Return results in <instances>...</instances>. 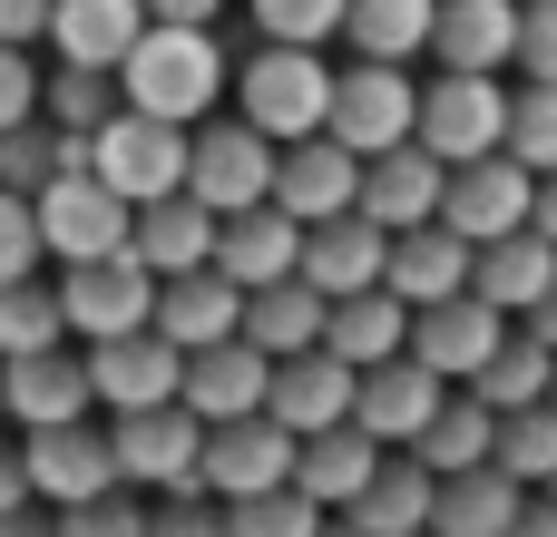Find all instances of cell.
I'll return each instance as SVG.
<instances>
[{"mask_svg": "<svg viewBox=\"0 0 557 537\" xmlns=\"http://www.w3.org/2000/svg\"><path fill=\"white\" fill-rule=\"evenodd\" d=\"M225 78H235L225 39H215V29H176V20H147L137 49L117 59V98H127L137 117H176V127L215 117Z\"/></svg>", "mask_w": 557, "mask_h": 537, "instance_id": "1", "label": "cell"}, {"mask_svg": "<svg viewBox=\"0 0 557 537\" xmlns=\"http://www.w3.org/2000/svg\"><path fill=\"white\" fill-rule=\"evenodd\" d=\"M235 88V117L264 137V147H294V137H323V108H333V68L313 49H284V39H255L245 68L225 78Z\"/></svg>", "mask_w": 557, "mask_h": 537, "instance_id": "2", "label": "cell"}, {"mask_svg": "<svg viewBox=\"0 0 557 537\" xmlns=\"http://www.w3.org/2000/svg\"><path fill=\"white\" fill-rule=\"evenodd\" d=\"M186 137H196V127H176V117H137V108H117V117L88 137V176H98L117 205H157V196L186 186Z\"/></svg>", "mask_w": 557, "mask_h": 537, "instance_id": "3", "label": "cell"}, {"mask_svg": "<svg viewBox=\"0 0 557 537\" xmlns=\"http://www.w3.org/2000/svg\"><path fill=\"white\" fill-rule=\"evenodd\" d=\"M411 117H421V88H411V68H382V59H352V68H333L323 137H333V147H352L362 166H372V157H392V147H411Z\"/></svg>", "mask_w": 557, "mask_h": 537, "instance_id": "4", "label": "cell"}, {"mask_svg": "<svg viewBox=\"0 0 557 537\" xmlns=\"http://www.w3.org/2000/svg\"><path fill=\"white\" fill-rule=\"evenodd\" d=\"M411 147H431L441 166L499 157V147H509V88H499V78H480V68H441V78L421 88Z\"/></svg>", "mask_w": 557, "mask_h": 537, "instance_id": "5", "label": "cell"}, {"mask_svg": "<svg viewBox=\"0 0 557 537\" xmlns=\"http://www.w3.org/2000/svg\"><path fill=\"white\" fill-rule=\"evenodd\" d=\"M186 196H196L206 215L264 205V196H274V147H264L245 117H196V137H186Z\"/></svg>", "mask_w": 557, "mask_h": 537, "instance_id": "6", "label": "cell"}, {"mask_svg": "<svg viewBox=\"0 0 557 537\" xmlns=\"http://www.w3.org/2000/svg\"><path fill=\"white\" fill-rule=\"evenodd\" d=\"M196 450H206V421H196L186 401H157V411H117V430H108L117 489H157V499L196 489Z\"/></svg>", "mask_w": 557, "mask_h": 537, "instance_id": "7", "label": "cell"}, {"mask_svg": "<svg viewBox=\"0 0 557 537\" xmlns=\"http://www.w3.org/2000/svg\"><path fill=\"white\" fill-rule=\"evenodd\" d=\"M59 313H69V342H117V333H147V313H157V274H147L137 254L59 264Z\"/></svg>", "mask_w": 557, "mask_h": 537, "instance_id": "8", "label": "cell"}, {"mask_svg": "<svg viewBox=\"0 0 557 537\" xmlns=\"http://www.w3.org/2000/svg\"><path fill=\"white\" fill-rule=\"evenodd\" d=\"M127 215H137V205H117L98 176H49V186L29 196L39 254H59V264H98V254H127Z\"/></svg>", "mask_w": 557, "mask_h": 537, "instance_id": "9", "label": "cell"}, {"mask_svg": "<svg viewBox=\"0 0 557 537\" xmlns=\"http://www.w3.org/2000/svg\"><path fill=\"white\" fill-rule=\"evenodd\" d=\"M499 342H509V313H490L480 294H450V303H421L411 313V362L431 382H450V391H470Z\"/></svg>", "mask_w": 557, "mask_h": 537, "instance_id": "10", "label": "cell"}, {"mask_svg": "<svg viewBox=\"0 0 557 537\" xmlns=\"http://www.w3.org/2000/svg\"><path fill=\"white\" fill-rule=\"evenodd\" d=\"M294 479V430H274L264 411L255 421H215L206 430V450H196V489L225 509V499H264V489H284Z\"/></svg>", "mask_w": 557, "mask_h": 537, "instance_id": "11", "label": "cell"}, {"mask_svg": "<svg viewBox=\"0 0 557 537\" xmlns=\"http://www.w3.org/2000/svg\"><path fill=\"white\" fill-rule=\"evenodd\" d=\"M529 196H539V176H529L519 157H470V166H450V186H441V225H450L460 245H499V235L529 225Z\"/></svg>", "mask_w": 557, "mask_h": 537, "instance_id": "12", "label": "cell"}, {"mask_svg": "<svg viewBox=\"0 0 557 537\" xmlns=\"http://www.w3.org/2000/svg\"><path fill=\"white\" fill-rule=\"evenodd\" d=\"M20 470H29V499H39V509H78V499H108V489H117L108 430H88V421L20 430Z\"/></svg>", "mask_w": 557, "mask_h": 537, "instance_id": "13", "label": "cell"}, {"mask_svg": "<svg viewBox=\"0 0 557 537\" xmlns=\"http://www.w3.org/2000/svg\"><path fill=\"white\" fill-rule=\"evenodd\" d=\"M264 205H284L294 225H333V215L362 205V157L333 147V137H294V147H274V196Z\"/></svg>", "mask_w": 557, "mask_h": 537, "instance_id": "14", "label": "cell"}, {"mask_svg": "<svg viewBox=\"0 0 557 537\" xmlns=\"http://www.w3.org/2000/svg\"><path fill=\"white\" fill-rule=\"evenodd\" d=\"M78 352H88V391L108 411H157L186 382V352L166 333H117V342H78Z\"/></svg>", "mask_w": 557, "mask_h": 537, "instance_id": "15", "label": "cell"}, {"mask_svg": "<svg viewBox=\"0 0 557 537\" xmlns=\"http://www.w3.org/2000/svg\"><path fill=\"white\" fill-rule=\"evenodd\" d=\"M450 401V382H431L411 352L401 362H382V372H362L352 382V430L372 440V450H411L421 430H431V411Z\"/></svg>", "mask_w": 557, "mask_h": 537, "instance_id": "16", "label": "cell"}, {"mask_svg": "<svg viewBox=\"0 0 557 537\" xmlns=\"http://www.w3.org/2000/svg\"><path fill=\"white\" fill-rule=\"evenodd\" d=\"M0 411L20 430H59V421H88L98 391H88V352H29V362H0Z\"/></svg>", "mask_w": 557, "mask_h": 537, "instance_id": "17", "label": "cell"}, {"mask_svg": "<svg viewBox=\"0 0 557 537\" xmlns=\"http://www.w3.org/2000/svg\"><path fill=\"white\" fill-rule=\"evenodd\" d=\"M352 362H333V352H294V362H274V382H264V421L274 430H294V440H313V430H343L352 421Z\"/></svg>", "mask_w": 557, "mask_h": 537, "instance_id": "18", "label": "cell"}, {"mask_svg": "<svg viewBox=\"0 0 557 537\" xmlns=\"http://www.w3.org/2000/svg\"><path fill=\"white\" fill-rule=\"evenodd\" d=\"M441 186H450V166L431 157V147H392V157H372L362 166V225H382V235H411V225H441Z\"/></svg>", "mask_w": 557, "mask_h": 537, "instance_id": "19", "label": "cell"}, {"mask_svg": "<svg viewBox=\"0 0 557 537\" xmlns=\"http://www.w3.org/2000/svg\"><path fill=\"white\" fill-rule=\"evenodd\" d=\"M470 294L490 303V313H509V323H529L539 303L557 294V245L548 235H499V245H470Z\"/></svg>", "mask_w": 557, "mask_h": 537, "instance_id": "20", "label": "cell"}, {"mask_svg": "<svg viewBox=\"0 0 557 537\" xmlns=\"http://www.w3.org/2000/svg\"><path fill=\"white\" fill-rule=\"evenodd\" d=\"M294 264H304V225H294L284 205H245V215L215 225V274H225L235 294H264V284H284Z\"/></svg>", "mask_w": 557, "mask_h": 537, "instance_id": "21", "label": "cell"}, {"mask_svg": "<svg viewBox=\"0 0 557 537\" xmlns=\"http://www.w3.org/2000/svg\"><path fill=\"white\" fill-rule=\"evenodd\" d=\"M235 323H245V294H235L215 264L166 274V284H157V313H147V333H166L176 352H215V342H235Z\"/></svg>", "mask_w": 557, "mask_h": 537, "instance_id": "22", "label": "cell"}, {"mask_svg": "<svg viewBox=\"0 0 557 537\" xmlns=\"http://www.w3.org/2000/svg\"><path fill=\"white\" fill-rule=\"evenodd\" d=\"M264 382H274V362L235 333V342H215V352H186V382H176V401L215 430V421H255L264 411Z\"/></svg>", "mask_w": 557, "mask_h": 537, "instance_id": "23", "label": "cell"}, {"mask_svg": "<svg viewBox=\"0 0 557 537\" xmlns=\"http://www.w3.org/2000/svg\"><path fill=\"white\" fill-rule=\"evenodd\" d=\"M215 225H225V215H206V205L176 186V196H157V205H137V215H127V254H137L157 284H166V274L215 264Z\"/></svg>", "mask_w": 557, "mask_h": 537, "instance_id": "24", "label": "cell"}, {"mask_svg": "<svg viewBox=\"0 0 557 537\" xmlns=\"http://www.w3.org/2000/svg\"><path fill=\"white\" fill-rule=\"evenodd\" d=\"M382 254H392L382 225L333 215V225H304V264H294V274H304L323 303H343V294H372V284H382Z\"/></svg>", "mask_w": 557, "mask_h": 537, "instance_id": "25", "label": "cell"}, {"mask_svg": "<svg viewBox=\"0 0 557 537\" xmlns=\"http://www.w3.org/2000/svg\"><path fill=\"white\" fill-rule=\"evenodd\" d=\"M382 294L411 303V313L470 294V245H460L450 225H411V235H392V254H382Z\"/></svg>", "mask_w": 557, "mask_h": 537, "instance_id": "26", "label": "cell"}, {"mask_svg": "<svg viewBox=\"0 0 557 537\" xmlns=\"http://www.w3.org/2000/svg\"><path fill=\"white\" fill-rule=\"evenodd\" d=\"M431 59L499 78V68L519 59V0H441V10H431Z\"/></svg>", "mask_w": 557, "mask_h": 537, "instance_id": "27", "label": "cell"}, {"mask_svg": "<svg viewBox=\"0 0 557 537\" xmlns=\"http://www.w3.org/2000/svg\"><path fill=\"white\" fill-rule=\"evenodd\" d=\"M323 352H333V362H352V372L401 362V352H411V303H392L382 284H372V294L323 303Z\"/></svg>", "mask_w": 557, "mask_h": 537, "instance_id": "28", "label": "cell"}, {"mask_svg": "<svg viewBox=\"0 0 557 537\" xmlns=\"http://www.w3.org/2000/svg\"><path fill=\"white\" fill-rule=\"evenodd\" d=\"M382 460H392V450H372V440L343 421V430H313V440H294V489H304L323 519H343V509L372 489V470H382Z\"/></svg>", "mask_w": 557, "mask_h": 537, "instance_id": "29", "label": "cell"}, {"mask_svg": "<svg viewBox=\"0 0 557 537\" xmlns=\"http://www.w3.org/2000/svg\"><path fill=\"white\" fill-rule=\"evenodd\" d=\"M147 29V0H49V49L69 68H117Z\"/></svg>", "mask_w": 557, "mask_h": 537, "instance_id": "30", "label": "cell"}, {"mask_svg": "<svg viewBox=\"0 0 557 537\" xmlns=\"http://www.w3.org/2000/svg\"><path fill=\"white\" fill-rule=\"evenodd\" d=\"M431 489H441V479H431L411 450H392V460L372 470V489L343 509V528L352 537H431Z\"/></svg>", "mask_w": 557, "mask_h": 537, "instance_id": "31", "label": "cell"}, {"mask_svg": "<svg viewBox=\"0 0 557 537\" xmlns=\"http://www.w3.org/2000/svg\"><path fill=\"white\" fill-rule=\"evenodd\" d=\"M519 509H529V489L490 460V470H460V479L431 489V537H509Z\"/></svg>", "mask_w": 557, "mask_h": 537, "instance_id": "32", "label": "cell"}, {"mask_svg": "<svg viewBox=\"0 0 557 537\" xmlns=\"http://www.w3.org/2000/svg\"><path fill=\"white\" fill-rule=\"evenodd\" d=\"M264 362H294V352H323V294L304 284V274H284V284H264V294H245V323H235Z\"/></svg>", "mask_w": 557, "mask_h": 537, "instance_id": "33", "label": "cell"}, {"mask_svg": "<svg viewBox=\"0 0 557 537\" xmlns=\"http://www.w3.org/2000/svg\"><path fill=\"white\" fill-rule=\"evenodd\" d=\"M431 10H441V0H343V39H352V59L411 68V59L431 49Z\"/></svg>", "mask_w": 557, "mask_h": 537, "instance_id": "34", "label": "cell"}, {"mask_svg": "<svg viewBox=\"0 0 557 537\" xmlns=\"http://www.w3.org/2000/svg\"><path fill=\"white\" fill-rule=\"evenodd\" d=\"M490 450H499V421L470 401V391H450L441 411H431V430L411 440V460L431 470V479H460V470H490Z\"/></svg>", "mask_w": 557, "mask_h": 537, "instance_id": "35", "label": "cell"}, {"mask_svg": "<svg viewBox=\"0 0 557 537\" xmlns=\"http://www.w3.org/2000/svg\"><path fill=\"white\" fill-rule=\"evenodd\" d=\"M548 382H557V352H548V342H529V333L509 323V342L490 352V372L470 382V401H480L490 421H509V411H539V401H548Z\"/></svg>", "mask_w": 557, "mask_h": 537, "instance_id": "36", "label": "cell"}, {"mask_svg": "<svg viewBox=\"0 0 557 537\" xmlns=\"http://www.w3.org/2000/svg\"><path fill=\"white\" fill-rule=\"evenodd\" d=\"M127 98H117V68H39V117L59 127V137H98L108 117H117Z\"/></svg>", "mask_w": 557, "mask_h": 537, "instance_id": "37", "label": "cell"}, {"mask_svg": "<svg viewBox=\"0 0 557 537\" xmlns=\"http://www.w3.org/2000/svg\"><path fill=\"white\" fill-rule=\"evenodd\" d=\"M69 342V313H59V284H0V362H29V352H59Z\"/></svg>", "mask_w": 557, "mask_h": 537, "instance_id": "38", "label": "cell"}, {"mask_svg": "<svg viewBox=\"0 0 557 537\" xmlns=\"http://www.w3.org/2000/svg\"><path fill=\"white\" fill-rule=\"evenodd\" d=\"M49 176H69V137H59L49 117L0 127V196H39Z\"/></svg>", "mask_w": 557, "mask_h": 537, "instance_id": "39", "label": "cell"}, {"mask_svg": "<svg viewBox=\"0 0 557 537\" xmlns=\"http://www.w3.org/2000/svg\"><path fill=\"white\" fill-rule=\"evenodd\" d=\"M490 460H499L519 489H557V401H539V411H509Z\"/></svg>", "mask_w": 557, "mask_h": 537, "instance_id": "40", "label": "cell"}, {"mask_svg": "<svg viewBox=\"0 0 557 537\" xmlns=\"http://www.w3.org/2000/svg\"><path fill=\"white\" fill-rule=\"evenodd\" d=\"M499 157H519L529 176H548V166H557V78L509 88V147H499Z\"/></svg>", "mask_w": 557, "mask_h": 537, "instance_id": "41", "label": "cell"}, {"mask_svg": "<svg viewBox=\"0 0 557 537\" xmlns=\"http://www.w3.org/2000/svg\"><path fill=\"white\" fill-rule=\"evenodd\" d=\"M323 528V509L284 479V489H264V499H225V537H313Z\"/></svg>", "mask_w": 557, "mask_h": 537, "instance_id": "42", "label": "cell"}, {"mask_svg": "<svg viewBox=\"0 0 557 537\" xmlns=\"http://www.w3.org/2000/svg\"><path fill=\"white\" fill-rule=\"evenodd\" d=\"M245 20H255V39L313 49V39H333V29H343V0H245Z\"/></svg>", "mask_w": 557, "mask_h": 537, "instance_id": "43", "label": "cell"}, {"mask_svg": "<svg viewBox=\"0 0 557 537\" xmlns=\"http://www.w3.org/2000/svg\"><path fill=\"white\" fill-rule=\"evenodd\" d=\"M59 537H147V499L137 489H108V499H78V509H49Z\"/></svg>", "mask_w": 557, "mask_h": 537, "instance_id": "44", "label": "cell"}, {"mask_svg": "<svg viewBox=\"0 0 557 537\" xmlns=\"http://www.w3.org/2000/svg\"><path fill=\"white\" fill-rule=\"evenodd\" d=\"M49 254H39V225H29V196H0V284H29Z\"/></svg>", "mask_w": 557, "mask_h": 537, "instance_id": "45", "label": "cell"}, {"mask_svg": "<svg viewBox=\"0 0 557 537\" xmlns=\"http://www.w3.org/2000/svg\"><path fill=\"white\" fill-rule=\"evenodd\" d=\"M147 537H225V509H215L206 489H176V499L147 509Z\"/></svg>", "mask_w": 557, "mask_h": 537, "instance_id": "46", "label": "cell"}, {"mask_svg": "<svg viewBox=\"0 0 557 537\" xmlns=\"http://www.w3.org/2000/svg\"><path fill=\"white\" fill-rule=\"evenodd\" d=\"M529 78H557V0H519V59Z\"/></svg>", "mask_w": 557, "mask_h": 537, "instance_id": "47", "label": "cell"}, {"mask_svg": "<svg viewBox=\"0 0 557 537\" xmlns=\"http://www.w3.org/2000/svg\"><path fill=\"white\" fill-rule=\"evenodd\" d=\"M20 117H39V68H29V49L0 39V127H20Z\"/></svg>", "mask_w": 557, "mask_h": 537, "instance_id": "48", "label": "cell"}, {"mask_svg": "<svg viewBox=\"0 0 557 537\" xmlns=\"http://www.w3.org/2000/svg\"><path fill=\"white\" fill-rule=\"evenodd\" d=\"M0 39L10 49H39L49 39V0H0Z\"/></svg>", "mask_w": 557, "mask_h": 537, "instance_id": "49", "label": "cell"}, {"mask_svg": "<svg viewBox=\"0 0 557 537\" xmlns=\"http://www.w3.org/2000/svg\"><path fill=\"white\" fill-rule=\"evenodd\" d=\"M235 0H147V20H176V29H215Z\"/></svg>", "mask_w": 557, "mask_h": 537, "instance_id": "50", "label": "cell"}, {"mask_svg": "<svg viewBox=\"0 0 557 537\" xmlns=\"http://www.w3.org/2000/svg\"><path fill=\"white\" fill-rule=\"evenodd\" d=\"M0 537H59V519L29 499V509H0Z\"/></svg>", "mask_w": 557, "mask_h": 537, "instance_id": "51", "label": "cell"}, {"mask_svg": "<svg viewBox=\"0 0 557 537\" xmlns=\"http://www.w3.org/2000/svg\"><path fill=\"white\" fill-rule=\"evenodd\" d=\"M529 235H548V245H557V166L539 176V196H529Z\"/></svg>", "mask_w": 557, "mask_h": 537, "instance_id": "52", "label": "cell"}, {"mask_svg": "<svg viewBox=\"0 0 557 537\" xmlns=\"http://www.w3.org/2000/svg\"><path fill=\"white\" fill-rule=\"evenodd\" d=\"M0 509H29V470H20L10 440H0Z\"/></svg>", "mask_w": 557, "mask_h": 537, "instance_id": "53", "label": "cell"}, {"mask_svg": "<svg viewBox=\"0 0 557 537\" xmlns=\"http://www.w3.org/2000/svg\"><path fill=\"white\" fill-rule=\"evenodd\" d=\"M509 537H557V499L529 489V509H519V528H509Z\"/></svg>", "mask_w": 557, "mask_h": 537, "instance_id": "54", "label": "cell"}, {"mask_svg": "<svg viewBox=\"0 0 557 537\" xmlns=\"http://www.w3.org/2000/svg\"><path fill=\"white\" fill-rule=\"evenodd\" d=\"M519 333H529V342H548V352H557V294L539 303V313H529V323H519Z\"/></svg>", "mask_w": 557, "mask_h": 537, "instance_id": "55", "label": "cell"}, {"mask_svg": "<svg viewBox=\"0 0 557 537\" xmlns=\"http://www.w3.org/2000/svg\"><path fill=\"white\" fill-rule=\"evenodd\" d=\"M313 537H352V528H343V519H323V528H313Z\"/></svg>", "mask_w": 557, "mask_h": 537, "instance_id": "56", "label": "cell"}, {"mask_svg": "<svg viewBox=\"0 0 557 537\" xmlns=\"http://www.w3.org/2000/svg\"><path fill=\"white\" fill-rule=\"evenodd\" d=\"M539 499H557V489H539Z\"/></svg>", "mask_w": 557, "mask_h": 537, "instance_id": "57", "label": "cell"}, {"mask_svg": "<svg viewBox=\"0 0 557 537\" xmlns=\"http://www.w3.org/2000/svg\"><path fill=\"white\" fill-rule=\"evenodd\" d=\"M548 401H557V382H548Z\"/></svg>", "mask_w": 557, "mask_h": 537, "instance_id": "58", "label": "cell"}, {"mask_svg": "<svg viewBox=\"0 0 557 537\" xmlns=\"http://www.w3.org/2000/svg\"><path fill=\"white\" fill-rule=\"evenodd\" d=\"M0 421H10V411H0Z\"/></svg>", "mask_w": 557, "mask_h": 537, "instance_id": "59", "label": "cell"}]
</instances>
